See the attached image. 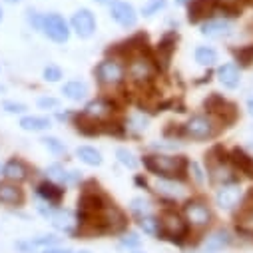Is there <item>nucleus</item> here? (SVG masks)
<instances>
[{
  "label": "nucleus",
  "mask_w": 253,
  "mask_h": 253,
  "mask_svg": "<svg viewBox=\"0 0 253 253\" xmlns=\"http://www.w3.org/2000/svg\"><path fill=\"white\" fill-rule=\"evenodd\" d=\"M140 166L156 177H171L187 181L189 160L183 154H146L140 158Z\"/></svg>",
  "instance_id": "f257e3e1"
},
{
  "label": "nucleus",
  "mask_w": 253,
  "mask_h": 253,
  "mask_svg": "<svg viewBox=\"0 0 253 253\" xmlns=\"http://www.w3.org/2000/svg\"><path fill=\"white\" fill-rule=\"evenodd\" d=\"M94 78L102 92L106 94L118 92L120 88L126 86V62L116 56L102 58L94 68Z\"/></svg>",
  "instance_id": "f03ea898"
},
{
  "label": "nucleus",
  "mask_w": 253,
  "mask_h": 253,
  "mask_svg": "<svg viewBox=\"0 0 253 253\" xmlns=\"http://www.w3.org/2000/svg\"><path fill=\"white\" fill-rule=\"evenodd\" d=\"M160 217V237L173 245H185L189 241V227L181 211H175V208H164Z\"/></svg>",
  "instance_id": "7ed1b4c3"
},
{
  "label": "nucleus",
  "mask_w": 253,
  "mask_h": 253,
  "mask_svg": "<svg viewBox=\"0 0 253 253\" xmlns=\"http://www.w3.org/2000/svg\"><path fill=\"white\" fill-rule=\"evenodd\" d=\"M183 126V138L185 140H192V142H210V140H215L219 134H221V126L211 118L208 116L206 112L204 114H192Z\"/></svg>",
  "instance_id": "20e7f679"
},
{
  "label": "nucleus",
  "mask_w": 253,
  "mask_h": 253,
  "mask_svg": "<svg viewBox=\"0 0 253 253\" xmlns=\"http://www.w3.org/2000/svg\"><path fill=\"white\" fill-rule=\"evenodd\" d=\"M86 118L98 122L100 126L112 118H120V112H122V102L114 96V94H102V96H96L92 100L86 102V106L80 110Z\"/></svg>",
  "instance_id": "39448f33"
},
{
  "label": "nucleus",
  "mask_w": 253,
  "mask_h": 253,
  "mask_svg": "<svg viewBox=\"0 0 253 253\" xmlns=\"http://www.w3.org/2000/svg\"><path fill=\"white\" fill-rule=\"evenodd\" d=\"M152 192L160 198L162 204H168L164 208H173L177 204H183L189 198L187 181L171 179V177H156L152 183Z\"/></svg>",
  "instance_id": "423d86ee"
},
{
  "label": "nucleus",
  "mask_w": 253,
  "mask_h": 253,
  "mask_svg": "<svg viewBox=\"0 0 253 253\" xmlns=\"http://www.w3.org/2000/svg\"><path fill=\"white\" fill-rule=\"evenodd\" d=\"M181 215L185 217L187 225L192 229H206L213 221V210H211L210 202L202 196L187 198L181 204Z\"/></svg>",
  "instance_id": "0eeeda50"
},
{
  "label": "nucleus",
  "mask_w": 253,
  "mask_h": 253,
  "mask_svg": "<svg viewBox=\"0 0 253 253\" xmlns=\"http://www.w3.org/2000/svg\"><path fill=\"white\" fill-rule=\"evenodd\" d=\"M204 110H206L208 116H211L221 126V128H229V126L235 124L237 118H239L237 106L231 100H227L225 96L217 94V92H211L204 100Z\"/></svg>",
  "instance_id": "6e6552de"
},
{
  "label": "nucleus",
  "mask_w": 253,
  "mask_h": 253,
  "mask_svg": "<svg viewBox=\"0 0 253 253\" xmlns=\"http://www.w3.org/2000/svg\"><path fill=\"white\" fill-rule=\"evenodd\" d=\"M40 32L54 44H66L72 36L70 22L60 12H46L42 18V30Z\"/></svg>",
  "instance_id": "1a4fd4ad"
},
{
  "label": "nucleus",
  "mask_w": 253,
  "mask_h": 253,
  "mask_svg": "<svg viewBox=\"0 0 253 253\" xmlns=\"http://www.w3.org/2000/svg\"><path fill=\"white\" fill-rule=\"evenodd\" d=\"M177 40H179L177 32H175V30H168V32H164V36L158 40V44L152 48L154 60H156V66H158L160 74H164V72L169 70L171 60H173V54H175V50H177Z\"/></svg>",
  "instance_id": "9d476101"
},
{
  "label": "nucleus",
  "mask_w": 253,
  "mask_h": 253,
  "mask_svg": "<svg viewBox=\"0 0 253 253\" xmlns=\"http://www.w3.org/2000/svg\"><path fill=\"white\" fill-rule=\"evenodd\" d=\"M108 16L118 26L130 30V28H136L138 26L140 10L132 2H128V0H114V2L108 6Z\"/></svg>",
  "instance_id": "9b49d317"
},
{
  "label": "nucleus",
  "mask_w": 253,
  "mask_h": 253,
  "mask_svg": "<svg viewBox=\"0 0 253 253\" xmlns=\"http://www.w3.org/2000/svg\"><path fill=\"white\" fill-rule=\"evenodd\" d=\"M68 22H70L72 34H76L80 40L92 38V36L96 34V30H98V18H96L94 10H90V8H86V6L74 10Z\"/></svg>",
  "instance_id": "f8f14e48"
},
{
  "label": "nucleus",
  "mask_w": 253,
  "mask_h": 253,
  "mask_svg": "<svg viewBox=\"0 0 253 253\" xmlns=\"http://www.w3.org/2000/svg\"><path fill=\"white\" fill-rule=\"evenodd\" d=\"M217 0H189L185 6V20L189 24H202L215 16Z\"/></svg>",
  "instance_id": "ddd939ff"
},
{
  "label": "nucleus",
  "mask_w": 253,
  "mask_h": 253,
  "mask_svg": "<svg viewBox=\"0 0 253 253\" xmlns=\"http://www.w3.org/2000/svg\"><path fill=\"white\" fill-rule=\"evenodd\" d=\"M243 196V187H241V181H235V183H227V185H221L215 189V196H213V204L221 210V211H233L239 204Z\"/></svg>",
  "instance_id": "4468645a"
},
{
  "label": "nucleus",
  "mask_w": 253,
  "mask_h": 253,
  "mask_svg": "<svg viewBox=\"0 0 253 253\" xmlns=\"http://www.w3.org/2000/svg\"><path fill=\"white\" fill-rule=\"evenodd\" d=\"M34 194H36V198L40 202H44V204H48L52 208H60L62 200H64V196H66V189H64V185H60L56 181L42 179V181L36 183Z\"/></svg>",
  "instance_id": "2eb2a0df"
},
{
  "label": "nucleus",
  "mask_w": 253,
  "mask_h": 253,
  "mask_svg": "<svg viewBox=\"0 0 253 253\" xmlns=\"http://www.w3.org/2000/svg\"><path fill=\"white\" fill-rule=\"evenodd\" d=\"M233 32H235L233 22L225 20V18H217V16H213V18H210V20L200 24V34L210 38V40H225Z\"/></svg>",
  "instance_id": "dca6fc26"
},
{
  "label": "nucleus",
  "mask_w": 253,
  "mask_h": 253,
  "mask_svg": "<svg viewBox=\"0 0 253 253\" xmlns=\"http://www.w3.org/2000/svg\"><path fill=\"white\" fill-rule=\"evenodd\" d=\"M50 223H52V227L56 231L64 233V235L76 237V233H78V221H76V213L72 210L56 208L54 213L50 215Z\"/></svg>",
  "instance_id": "f3484780"
},
{
  "label": "nucleus",
  "mask_w": 253,
  "mask_h": 253,
  "mask_svg": "<svg viewBox=\"0 0 253 253\" xmlns=\"http://www.w3.org/2000/svg\"><path fill=\"white\" fill-rule=\"evenodd\" d=\"M30 166L22 160V158H18V156H12V158H8L4 164H2V177L6 179V181H12V183H24L28 177H30Z\"/></svg>",
  "instance_id": "a211bd4d"
},
{
  "label": "nucleus",
  "mask_w": 253,
  "mask_h": 253,
  "mask_svg": "<svg viewBox=\"0 0 253 253\" xmlns=\"http://www.w3.org/2000/svg\"><path fill=\"white\" fill-rule=\"evenodd\" d=\"M215 78L225 90H237L241 84V68L235 62H223L215 68Z\"/></svg>",
  "instance_id": "6ab92c4d"
},
{
  "label": "nucleus",
  "mask_w": 253,
  "mask_h": 253,
  "mask_svg": "<svg viewBox=\"0 0 253 253\" xmlns=\"http://www.w3.org/2000/svg\"><path fill=\"white\" fill-rule=\"evenodd\" d=\"M231 243H233V233H231L229 229H225V227H219V229L210 231V233L204 237L202 247H204V251L217 253V251L227 249Z\"/></svg>",
  "instance_id": "aec40b11"
},
{
  "label": "nucleus",
  "mask_w": 253,
  "mask_h": 253,
  "mask_svg": "<svg viewBox=\"0 0 253 253\" xmlns=\"http://www.w3.org/2000/svg\"><path fill=\"white\" fill-rule=\"evenodd\" d=\"M26 200L24 189L18 183L6 181L2 179L0 181V206H6V208H20Z\"/></svg>",
  "instance_id": "412c9836"
},
{
  "label": "nucleus",
  "mask_w": 253,
  "mask_h": 253,
  "mask_svg": "<svg viewBox=\"0 0 253 253\" xmlns=\"http://www.w3.org/2000/svg\"><path fill=\"white\" fill-rule=\"evenodd\" d=\"M229 162L231 166L235 168V171L239 173V177H247V179H253V156L245 150V148H231L229 150Z\"/></svg>",
  "instance_id": "4be33fe9"
},
{
  "label": "nucleus",
  "mask_w": 253,
  "mask_h": 253,
  "mask_svg": "<svg viewBox=\"0 0 253 253\" xmlns=\"http://www.w3.org/2000/svg\"><path fill=\"white\" fill-rule=\"evenodd\" d=\"M62 96L72 104L86 102L90 96V86L84 80H68V82L62 84Z\"/></svg>",
  "instance_id": "5701e85b"
},
{
  "label": "nucleus",
  "mask_w": 253,
  "mask_h": 253,
  "mask_svg": "<svg viewBox=\"0 0 253 253\" xmlns=\"http://www.w3.org/2000/svg\"><path fill=\"white\" fill-rule=\"evenodd\" d=\"M18 126L24 132L40 134V132H48L52 128V118L50 116H38V114H26L20 118Z\"/></svg>",
  "instance_id": "b1692460"
},
{
  "label": "nucleus",
  "mask_w": 253,
  "mask_h": 253,
  "mask_svg": "<svg viewBox=\"0 0 253 253\" xmlns=\"http://www.w3.org/2000/svg\"><path fill=\"white\" fill-rule=\"evenodd\" d=\"M235 219L239 225H249L253 223V187H249L247 192H243L237 208L233 210Z\"/></svg>",
  "instance_id": "393cba45"
},
{
  "label": "nucleus",
  "mask_w": 253,
  "mask_h": 253,
  "mask_svg": "<svg viewBox=\"0 0 253 253\" xmlns=\"http://www.w3.org/2000/svg\"><path fill=\"white\" fill-rule=\"evenodd\" d=\"M72 126L74 130L80 134V136H86V138H96V136H102V126L90 118H86L82 112H76L74 120H72Z\"/></svg>",
  "instance_id": "a878e982"
},
{
  "label": "nucleus",
  "mask_w": 253,
  "mask_h": 253,
  "mask_svg": "<svg viewBox=\"0 0 253 253\" xmlns=\"http://www.w3.org/2000/svg\"><path fill=\"white\" fill-rule=\"evenodd\" d=\"M126 124V130H128V136H140L142 132H146L150 128V116L144 110H138L134 114H130L128 118L124 120Z\"/></svg>",
  "instance_id": "bb28decb"
},
{
  "label": "nucleus",
  "mask_w": 253,
  "mask_h": 253,
  "mask_svg": "<svg viewBox=\"0 0 253 253\" xmlns=\"http://www.w3.org/2000/svg\"><path fill=\"white\" fill-rule=\"evenodd\" d=\"M74 154H76V158L80 160V164H84V166H88V168H100V166L104 164L102 152H100L98 148H94V146L82 144V146L76 148Z\"/></svg>",
  "instance_id": "cd10ccee"
},
{
  "label": "nucleus",
  "mask_w": 253,
  "mask_h": 253,
  "mask_svg": "<svg viewBox=\"0 0 253 253\" xmlns=\"http://www.w3.org/2000/svg\"><path fill=\"white\" fill-rule=\"evenodd\" d=\"M194 60L198 62L200 66H204V68H215L217 62H219V54H217V50L213 46L200 44L194 50Z\"/></svg>",
  "instance_id": "c85d7f7f"
},
{
  "label": "nucleus",
  "mask_w": 253,
  "mask_h": 253,
  "mask_svg": "<svg viewBox=\"0 0 253 253\" xmlns=\"http://www.w3.org/2000/svg\"><path fill=\"white\" fill-rule=\"evenodd\" d=\"M231 56H233V62L239 68L253 66V42L251 44H243V46H233L231 48Z\"/></svg>",
  "instance_id": "c756f323"
},
{
  "label": "nucleus",
  "mask_w": 253,
  "mask_h": 253,
  "mask_svg": "<svg viewBox=\"0 0 253 253\" xmlns=\"http://www.w3.org/2000/svg\"><path fill=\"white\" fill-rule=\"evenodd\" d=\"M136 223H138V227L146 233V235H150V237H160V217L156 215V213H148V215H142V217H136Z\"/></svg>",
  "instance_id": "7c9ffc66"
},
{
  "label": "nucleus",
  "mask_w": 253,
  "mask_h": 253,
  "mask_svg": "<svg viewBox=\"0 0 253 253\" xmlns=\"http://www.w3.org/2000/svg\"><path fill=\"white\" fill-rule=\"evenodd\" d=\"M116 162H118L120 166H124L126 169H132V171L140 168V158H138L132 150L124 148V146L116 148Z\"/></svg>",
  "instance_id": "2f4dec72"
},
{
  "label": "nucleus",
  "mask_w": 253,
  "mask_h": 253,
  "mask_svg": "<svg viewBox=\"0 0 253 253\" xmlns=\"http://www.w3.org/2000/svg\"><path fill=\"white\" fill-rule=\"evenodd\" d=\"M187 179L192 181L194 185L202 187V185L208 181V173H206L204 164H200V162H196V160H189V166H187Z\"/></svg>",
  "instance_id": "473e14b6"
},
{
  "label": "nucleus",
  "mask_w": 253,
  "mask_h": 253,
  "mask_svg": "<svg viewBox=\"0 0 253 253\" xmlns=\"http://www.w3.org/2000/svg\"><path fill=\"white\" fill-rule=\"evenodd\" d=\"M40 144L52 154V156H56V158H60V156H66V152H68V148H66V144L62 142L60 138H56V136H42V140H40Z\"/></svg>",
  "instance_id": "72a5a7b5"
},
{
  "label": "nucleus",
  "mask_w": 253,
  "mask_h": 253,
  "mask_svg": "<svg viewBox=\"0 0 253 253\" xmlns=\"http://www.w3.org/2000/svg\"><path fill=\"white\" fill-rule=\"evenodd\" d=\"M168 8V0H146L140 8V16L144 18H154L160 12H164Z\"/></svg>",
  "instance_id": "f704fd0d"
},
{
  "label": "nucleus",
  "mask_w": 253,
  "mask_h": 253,
  "mask_svg": "<svg viewBox=\"0 0 253 253\" xmlns=\"http://www.w3.org/2000/svg\"><path fill=\"white\" fill-rule=\"evenodd\" d=\"M118 245H120V249L134 251V249H140V245H142V237H140L138 231H128V229H126V231L122 233V237L118 239Z\"/></svg>",
  "instance_id": "c9c22d12"
},
{
  "label": "nucleus",
  "mask_w": 253,
  "mask_h": 253,
  "mask_svg": "<svg viewBox=\"0 0 253 253\" xmlns=\"http://www.w3.org/2000/svg\"><path fill=\"white\" fill-rule=\"evenodd\" d=\"M130 213L136 217H142V215H148V213H154L152 211V204L146 200V198H132L130 200Z\"/></svg>",
  "instance_id": "e433bc0d"
},
{
  "label": "nucleus",
  "mask_w": 253,
  "mask_h": 253,
  "mask_svg": "<svg viewBox=\"0 0 253 253\" xmlns=\"http://www.w3.org/2000/svg\"><path fill=\"white\" fill-rule=\"evenodd\" d=\"M66 169H68V168H64V164H62V162H54V164H50V166L44 169V173H46V179L56 181V183L62 185V183H64Z\"/></svg>",
  "instance_id": "4c0bfd02"
},
{
  "label": "nucleus",
  "mask_w": 253,
  "mask_h": 253,
  "mask_svg": "<svg viewBox=\"0 0 253 253\" xmlns=\"http://www.w3.org/2000/svg\"><path fill=\"white\" fill-rule=\"evenodd\" d=\"M62 78H64V70H62L58 64H48L42 68V80L44 82L58 84V82H62Z\"/></svg>",
  "instance_id": "58836bf2"
},
{
  "label": "nucleus",
  "mask_w": 253,
  "mask_h": 253,
  "mask_svg": "<svg viewBox=\"0 0 253 253\" xmlns=\"http://www.w3.org/2000/svg\"><path fill=\"white\" fill-rule=\"evenodd\" d=\"M60 239H62V237H58V235H54V233H46V235H36V237H32L30 243H32L38 251H42V249L60 245Z\"/></svg>",
  "instance_id": "ea45409f"
},
{
  "label": "nucleus",
  "mask_w": 253,
  "mask_h": 253,
  "mask_svg": "<svg viewBox=\"0 0 253 253\" xmlns=\"http://www.w3.org/2000/svg\"><path fill=\"white\" fill-rule=\"evenodd\" d=\"M2 110L10 116H26L28 114V106L24 102H16V100H4L2 102Z\"/></svg>",
  "instance_id": "a19ab883"
},
{
  "label": "nucleus",
  "mask_w": 253,
  "mask_h": 253,
  "mask_svg": "<svg viewBox=\"0 0 253 253\" xmlns=\"http://www.w3.org/2000/svg\"><path fill=\"white\" fill-rule=\"evenodd\" d=\"M84 183V171L82 169H66V175H64V187H76V185H82Z\"/></svg>",
  "instance_id": "79ce46f5"
},
{
  "label": "nucleus",
  "mask_w": 253,
  "mask_h": 253,
  "mask_svg": "<svg viewBox=\"0 0 253 253\" xmlns=\"http://www.w3.org/2000/svg\"><path fill=\"white\" fill-rule=\"evenodd\" d=\"M36 106H38V110H44V112H56V110H60V100L44 94L36 100Z\"/></svg>",
  "instance_id": "37998d69"
},
{
  "label": "nucleus",
  "mask_w": 253,
  "mask_h": 253,
  "mask_svg": "<svg viewBox=\"0 0 253 253\" xmlns=\"http://www.w3.org/2000/svg\"><path fill=\"white\" fill-rule=\"evenodd\" d=\"M42 18H44V14H40L36 8H26V22H28V26L34 30V32H40L42 30Z\"/></svg>",
  "instance_id": "c03bdc74"
},
{
  "label": "nucleus",
  "mask_w": 253,
  "mask_h": 253,
  "mask_svg": "<svg viewBox=\"0 0 253 253\" xmlns=\"http://www.w3.org/2000/svg\"><path fill=\"white\" fill-rule=\"evenodd\" d=\"M74 116H76V110H56L54 112V120L60 124H72Z\"/></svg>",
  "instance_id": "a18cd8bd"
},
{
  "label": "nucleus",
  "mask_w": 253,
  "mask_h": 253,
  "mask_svg": "<svg viewBox=\"0 0 253 253\" xmlns=\"http://www.w3.org/2000/svg\"><path fill=\"white\" fill-rule=\"evenodd\" d=\"M14 247H16L20 253H40V251L30 243V239H28V241H16Z\"/></svg>",
  "instance_id": "49530a36"
},
{
  "label": "nucleus",
  "mask_w": 253,
  "mask_h": 253,
  "mask_svg": "<svg viewBox=\"0 0 253 253\" xmlns=\"http://www.w3.org/2000/svg\"><path fill=\"white\" fill-rule=\"evenodd\" d=\"M237 235H239L241 239L253 243V229H249L247 225H237Z\"/></svg>",
  "instance_id": "de8ad7c7"
},
{
  "label": "nucleus",
  "mask_w": 253,
  "mask_h": 253,
  "mask_svg": "<svg viewBox=\"0 0 253 253\" xmlns=\"http://www.w3.org/2000/svg\"><path fill=\"white\" fill-rule=\"evenodd\" d=\"M134 183H136L138 187H142V189H148V192H152V185L148 183V179L144 177V173H136V175H134Z\"/></svg>",
  "instance_id": "09e8293b"
},
{
  "label": "nucleus",
  "mask_w": 253,
  "mask_h": 253,
  "mask_svg": "<svg viewBox=\"0 0 253 253\" xmlns=\"http://www.w3.org/2000/svg\"><path fill=\"white\" fill-rule=\"evenodd\" d=\"M40 253H74L70 247H62V245H54V247H48V249H42Z\"/></svg>",
  "instance_id": "8fccbe9b"
},
{
  "label": "nucleus",
  "mask_w": 253,
  "mask_h": 253,
  "mask_svg": "<svg viewBox=\"0 0 253 253\" xmlns=\"http://www.w3.org/2000/svg\"><path fill=\"white\" fill-rule=\"evenodd\" d=\"M221 4H231V6H239V8H243V4H247L249 0H219Z\"/></svg>",
  "instance_id": "3c124183"
},
{
  "label": "nucleus",
  "mask_w": 253,
  "mask_h": 253,
  "mask_svg": "<svg viewBox=\"0 0 253 253\" xmlns=\"http://www.w3.org/2000/svg\"><path fill=\"white\" fill-rule=\"evenodd\" d=\"M245 108H247V114H249V116L253 118V96H251V98L247 100V104H245Z\"/></svg>",
  "instance_id": "603ef678"
},
{
  "label": "nucleus",
  "mask_w": 253,
  "mask_h": 253,
  "mask_svg": "<svg viewBox=\"0 0 253 253\" xmlns=\"http://www.w3.org/2000/svg\"><path fill=\"white\" fill-rule=\"evenodd\" d=\"M92 2H96L98 6H110V4L114 2V0H92Z\"/></svg>",
  "instance_id": "864d4df0"
},
{
  "label": "nucleus",
  "mask_w": 253,
  "mask_h": 253,
  "mask_svg": "<svg viewBox=\"0 0 253 253\" xmlns=\"http://www.w3.org/2000/svg\"><path fill=\"white\" fill-rule=\"evenodd\" d=\"M187 2H189V0H175V4H177V6H183V8L187 6Z\"/></svg>",
  "instance_id": "5fc2aeb1"
},
{
  "label": "nucleus",
  "mask_w": 253,
  "mask_h": 253,
  "mask_svg": "<svg viewBox=\"0 0 253 253\" xmlns=\"http://www.w3.org/2000/svg\"><path fill=\"white\" fill-rule=\"evenodd\" d=\"M2 2H6V4H20L22 0H2Z\"/></svg>",
  "instance_id": "6e6d98bb"
},
{
  "label": "nucleus",
  "mask_w": 253,
  "mask_h": 253,
  "mask_svg": "<svg viewBox=\"0 0 253 253\" xmlns=\"http://www.w3.org/2000/svg\"><path fill=\"white\" fill-rule=\"evenodd\" d=\"M2 18H4V10H2V6H0V22H2Z\"/></svg>",
  "instance_id": "4d7b16f0"
},
{
  "label": "nucleus",
  "mask_w": 253,
  "mask_h": 253,
  "mask_svg": "<svg viewBox=\"0 0 253 253\" xmlns=\"http://www.w3.org/2000/svg\"><path fill=\"white\" fill-rule=\"evenodd\" d=\"M132 253H146V251H142V249H134Z\"/></svg>",
  "instance_id": "13d9d810"
},
{
  "label": "nucleus",
  "mask_w": 253,
  "mask_h": 253,
  "mask_svg": "<svg viewBox=\"0 0 253 253\" xmlns=\"http://www.w3.org/2000/svg\"><path fill=\"white\" fill-rule=\"evenodd\" d=\"M74 253H90V251H86V249H84V251H74Z\"/></svg>",
  "instance_id": "bf43d9fd"
},
{
  "label": "nucleus",
  "mask_w": 253,
  "mask_h": 253,
  "mask_svg": "<svg viewBox=\"0 0 253 253\" xmlns=\"http://www.w3.org/2000/svg\"><path fill=\"white\" fill-rule=\"evenodd\" d=\"M0 175H2V164H0Z\"/></svg>",
  "instance_id": "052dcab7"
},
{
  "label": "nucleus",
  "mask_w": 253,
  "mask_h": 253,
  "mask_svg": "<svg viewBox=\"0 0 253 253\" xmlns=\"http://www.w3.org/2000/svg\"><path fill=\"white\" fill-rule=\"evenodd\" d=\"M198 253H210V251H198Z\"/></svg>",
  "instance_id": "680f3d73"
},
{
  "label": "nucleus",
  "mask_w": 253,
  "mask_h": 253,
  "mask_svg": "<svg viewBox=\"0 0 253 253\" xmlns=\"http://www.w3.org/2000/svg\"><path fill=\"white\" fill-rule=\"evenodd\" d=\"M249 4H251V6H253V0H249Z\"/></svg>",
  "instance_id": "e2e57ef3"
}]
</instances>
